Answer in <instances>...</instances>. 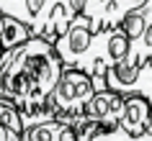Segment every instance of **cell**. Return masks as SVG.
<instances>
[{
    "instance_id": "17",
    "label": "cell",
    "mask_w": 152,
    "mask_h": 141,
    "mask_svg": "<svg viewBox=\"0 0 152 141\" xmlns=\"http://www.w3.org/2000/svg\"><path fill=\"white\" fill-rule=\"evenodd\" d=\"M137 93L144 95L147 100H152V59L142 64V72H139V82H137Z\"/></svg>"
},
{
    "instance_id": "13",
    "label": "cell",
    "mask_w": 152,
    "mask_h": 141,
    "mask_svg": "<svg viewBox=\"0 0 152 141\" xmlns=\"http://www.w3.org/2000/svg\"><path fill=\"white\" fill-rule=\"evenodd\" d=\"M147 28L137 41H132V51H129V59L137 64H144L147 59H152V0H147Z\"/></svg>"
},
{
    "instance_id": "15",
    "label": "cell",
    "mask_w": 152,
    "mask_h": 141,
    "mask_svg": "<svg viewBox=\"0 0 152 141\" xmlns=\"http://www.w3.org/2000/svg\"><path fill=\"white\" fill-rule=\"evenodd\" d=\"M119 26L126 31V36L132 41H137L144 33V28H147V8H137V10H132V13H126V18H124Z\"/></svg>"
},
{
    "instance_id": "16",
    "label": "cell",
    "mask_w": 152,
    "mask_h": 141,
    "mask_svg": "<svg viewBox=\"0 0 152 141\" xmlns=\"http://www.w3.org/2000/svg\"><path fill=\"white\" fill-rule=\"evenodd\" d=\"M113 0H88V5H85V16L93 18V23H96V31H101V26H103V16L108 5H111Z\"/></svg>"
},
{
    "instance_id": "18",
    "label": "cell",
    "mask_w": 152,
    "mask_h": 141,
    "mask_svg": "<svg viewBox=\"0 0 152 141\" xmlns=\"http://www.w3.org/2000/svg\"><path fill=\"white\" fill-rule=\"evenodd\" d=\"M0 141H23V136L18 131H13V128H8V126L0 123Z\"/></svg>"
},
{
    "instance_id": "4",
    "label": "cell",
    "mask_w": 152,
    "mask_h": 141,
    "mask_svg": "<svg viewBox=\"0 0 152 141\" xmlns=\"http://www.w3.org/2000/svg\"><path fill=\"white\" fill-rule=\"evenodd\" d=\"M93 36H96V23L93 18L85 16V13H77L75 21L67 26V31L54 41L57 51L62 56L64 67H77V62L83 59V54L90 49L93 44Z\"/></svg>"
},
{
    "instance_id": "5",
    "label": "cell",
    "mask_w": 152,
    "mask_h": 141,
    "mask_svg": "<svg viewBox=\"0 0 152 141\" xmlns=\"http://www.w3.org/2000/svg\"><path fill=\"white\" fill-rule=\"evenodd\" d=\"M77 141H132V133L119 123V121H108V118H88L83 113L75 123Z\"/></svg>"
},
{
    "instance_id": "6",
    "label": "cell",
    "mask_w": 152,
    "mask_h": 141,
    "mask_svg": "<svg viewBox=\"0 0 152 141\" xmlns=\"http://www.w3.org/2000/svg\"><path fill=\"white\" fill-rule=\"evenodd\" d=\"M150 110H152V100H147L144 95L132 93L124 100V113H121L119 123L132 133V139H139L147 131V121H150Z\"/></svg>"
},
{
    "instance_id": "12",
    "label": "cell",
    "mask_w": 152,
    "mask_h": 141,
    "mask_svg": "<svg viewBox=\"0 0 152 141\" xmlns=\"http://www.w3.org/2000/svg\"><path fill=\"white\" fill-rule=\"evenodd\" d=\"M18 108H21V118H23V128L57 118V105H54V100H52V95H49L47 100H31V103L18 105Z\"/></svg>"
},
{
    "instance_id": "7",
    "label": "cell",
    "mask_w": 152,
    "mask_h": 141,
    "mask_svg": "<svg viewBox=\"0 0 152 141\" xmlns=\"http://www.w3.org/2000/svg\"><path fill=\"white\" fill-rule=\"evenodd\" d=\"M124 100L126 95L124 93H116L111 87L106 90H96V95L85 103V116L88 118H108V121H119L121 113H124Z\"/></svg>"
},
{
    "instance_id": "19",
    "label": "cell",
    "mask_w": 152,
    "mask_h": 141,
    "mask_svg": "<svg viewBox=\"0 0 152 141\" xmlns=\"http://www.w3.org/2000/svg\"><path fill=\"white\" fill-rule=\"evenodd\" d=\"M147 139H152V110H150V121H147V131L139 136V141H147Z\"/></svg>"
},
{
    "instance_id": "9",
    "label": "cell",
    "mask_w": 152,
    "mask_h": 141,
    "mask_svg": "<svg viewBox=\"0 0 152 141\" xmlns=\"http://www.w3.org/2000/svg\"><path fill=\"white\" fill-rule=\"evenodd\" d=\"M23 141H77V131L75 126L64 123L59 118H52L36 126H26Z\"/></svg>"
},
{
    "instance_id": "3",
    "label": "cell",
    "mask_w": 152,
    "mask_h": 141,
    "mask_svg": "<svg viewBox=\"0 0 152 141\" xmlns=\"http://www.w3.org/2000/svg\"><path fill=\"white\" fill-rule=\"evenodd\" d=\"M132 51V39L121 26H111V28H101L93 36L90 49L83 54L77 62V69H85L93 77H106V69L111 64L126 59Z\"/></svg>"
},
{
    "instance_id": "14",
    "label": "cell",
    "mask_w": 152,
    "mask_h": 141,
    "mask_svg": "<svg viewBox=\"0 0 152 141\" xmlns=\"http://www.w3.org/2000/svg\"><path fill=\"white\" fill-rule=\"evenodd\" d=\"M0 123L18 131L23 136V118H21V108H18L16 103L10 100V98H3L0 95Z\"/></svg>"
},
{
    "instance_id": "20",
    "label": "cell",
    "mask_w": 152,
    "mask_h": 141,
    "mask_svg": "<svg viewBox=\"0 0 152 141\" xmlns=\"http://www.w3.org/2000/svg\"><path fill=\"white\" fill-rule=\"evenodd\" d=\"M3 18H5V13L0 10V31H3Z\"/></svg>"
},
{
    "instance_id": "1",
    "label": "cell",
    "mask_w": 152,
    "mask_h": 141,
    "mask_svg": "<svg viewBox=\"0 0 152 141\" xmlns=\"http://www.w3.org/2000/svg\"><path fill=\"white\" fill-rule=\"evenodd\" d=\"M64 72V62L54 41L31 36L18 46L3 49L0 56V95L16 105L47 100Z\"/></svg>"
},
{
    "instance_id": "11",
    "label": "cell",
    "mask_w": 152,
    "mask_h": 141,
    "mask_svg": "<svg viewBox=\"0 0 152 141\" xmlns=\"http://www.w3.org/2000/svg\"><path fill=\"white\" fill-rule=\"evenodd\" d=\"M31 36H36V33H34V28L26 23V21L5 13V18H3V31H0V46L3 49L18 46V44L28 41Z\"/></svg>"
},
{
    "instance_id": "8",
    "label": "cell",
    "mask_w": 152,
    "mask_h": 141,
    "mask_svg": "<svg viewBox=\"0 0 152 141\" xmlns=\"http://www.w3.org/2000/svg\"><path fill=\"white\" fill-rule=\"evenodd\" d=\"M139 72H142V64L132 62V59H121V62L111 64L106 69V85L116 90V93H124V95H132L137 93V82H139Z\"/></svg>"
},
{
    "instance_id": "2",
    "label": "cell",
    "mask_w": 152,
    "mask_h": 141,
    "mask_svg": "<svg viewBox=\"0 0 152 141\" xmlns=\"http://www.w3.org/2000/svg\"><path fill=\"white\" fill-rule=\"evenodd\" d=\"M96 90L98 87L93 74H88L85 69H77V67H64L59 82L52 90V100L57 105V118L75 126L85 110V103L96 95Z\"/></svg>"
},
{
    "instance_id": "10",
    "label": "cell",
    "mask_w": 152,
    "mask_h": 141,
    "mask_svg": "<svg viewBox=\"0 0 152 141\" xmlns=\"http://www.w3.org/2000/svg\"><path fill=\"white\" fill-rule=\"evenodd\" d=\"M49 3L52 0H0V10L8 13V16L21 18L31 28H36V23L44 16V10L49 8Z\"/></svg>"
},
{
    "instance_id": "21",
    "label": "cell",
    "mask_w": 152,
    "mask_h": 141,
    "mask_svg": "<svg viewBox=\"0 0 152 141\" xmlns=\"http://www.w3.org/2000/svg\"><path fill=\"white\" fill-rule=\"evenodd\" d=\"M0 56H3V46H0Z\"/></svg>"
}]
</instances>
